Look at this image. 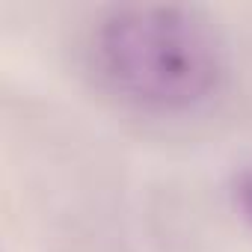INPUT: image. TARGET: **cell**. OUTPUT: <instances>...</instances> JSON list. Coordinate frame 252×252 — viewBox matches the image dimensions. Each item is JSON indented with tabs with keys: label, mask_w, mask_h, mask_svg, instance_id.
Here are the masks:
<instances>
[{
	"label": "cell",
	"mask_w": 252,
	"mask_h": 252,
	"mask_svg": "<svg viewBox=\"0 0 252 252\" xmlns=\"http://www.w3.org/2000/svg\"><path fill=\"white\" fill-rule=\"evenodd\" d=\"M234 205L243 214V220L252 225V169L237 175V181H234Z\"/></svg>",
	"instance_id": "obj_2"
},
{
	"label": "cell",
	"mask_w": 252,
	"mask_h": 252,
	"mask_svg": "<svg viewBox=\"0 0 252 252\" xmlns=\"http://www.w3.org/2000/svg\"><path fill=\"white\" fill-rule=\"evenodd\" d=\"M95 83L143 113H190L225 80V45L214 21L181 3H125L101 12L86 39Z\"/></svg>",
	"instance_id": "obj_1"
}]
</instances>
